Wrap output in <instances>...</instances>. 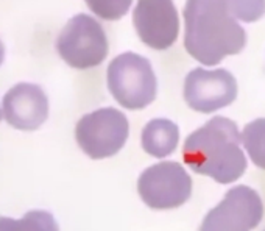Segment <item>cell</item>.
I'll use <instances>...</instances> for the list:
<instances>
[{
  "label": "cell",
  "instance_id": "obj_8",
  "mask_svg": "<svg viewBox=\"0 0 265 231\" xmlns=\"http://www.w3.org/2000/svg\"><path fill=\"white\" fill-rule=\"evenodd\" d=\"M237 97V83L226 69H193L184 81L186 103L198 112H214L231 105Z\"/></svg>",
  "mask_w": 265,
  "mask_h": 231
},
{
  "label": "cell",
  "instance_id": "obj_4",
  "mask_svg": "<svg viewBox=\"0 0 265 231\" xmlns=\"http://www.w3.org/2000/svg\"><path fill=\"white\" fill-rule=\"evenodd\" d=\"M128 135L127 116L114 108H102L83 116L75 128L80 149L92 160H103L119 153Z\"/></svg>",
  "mask_w": 265,
  "mask_h": 231
},
{
  "label": "cell",
  "instance_id": "obj_13",
  "mask_svg": "<svg viewBox=\"0 0 265 231\" xmlns=\"http://www.w3.org/2000/svg\"><path fill=\"white\" fill-rule=\"evenodd\" d=\"M242 144L251 161L265 170V118L256 119L245 125Z\"/></svg>",
  "mask_w": 265,
  "mask_h": 231
},
{
  "label": "cell",
  "instance_id": "obj_12",
  "mask_svg": "<svg viewBox=\"0 0 265 231\" xmlns=\"http://www.w3.org/2000/svg\"><path fill=\"white\" fill-rule=\"evenodd\" d=\"M0 231H60L53 215L47 211H29L21 220L0 217Z\"/></svg>",
  "mask_w": 265,
  "mask_h": 231
},
{
  "label": "cell",
  "instance_id": "obj_17",
  "mask_svg": "<svg viewBox=\"0 0 265 231\" xmlns=\"http://www.w3.org/2000/svg\"><path fill=\"white\" fill-rule=\"evenodd\" d=\"M0 119H2V111H0Z\"/></svg>",
  "mask_w": 265,
  "mask_h": 231
},
{
  "label": "cell",
  "instance_id": "obj_16",
  "mask_svg": "<svg viewBox=\"0 0 265 231\" xmlns=\"http://www.w3.org/2000/svg\"><path fill=\"white\" fill-rule=\"evenodd\" d=\"M4 56H5V47H4V42L0 41V64L4 61Z\"/></svg>",
  "mask_w": 265,
  "mask_h": 231
},
{
  "label": "cell",
  "instance_id": "obj_15",
  "mask_svg": "<svg viewBox=\"0 0 265 231\" xmlns=\"http://www.w3.org/2000/svg\"><path fill=\"white\" fill-rule=\"evenodd\" d=\"M89 10L105 21H117L127 14L133 0H85Z\"/></svg>",
  "mask_w": 265,
  "mask_h": 231
},
{
  "label": "cell",
  "instance_id": "obj_10",
  "mask_svg": "<svg viewBox=\"0 0 265 231\" xmlns=\"http://www.w3.org/2000/svg\"><path fill=\"white\" fill-rule=\"evenodd\" d=\"M49 116V98L43 88L33 83H19L4 97V118L18 130L32 132Z\"/></svg>",
  "mask_w": 265,
  "mask_h": 231
},
{
  "label": "cell",
  "instance_id": "obj_5",
  "mask_svg": "<svg viewBox=\"0 0 265 231\" xmlns=\"http://www.w3.org/2000/svg\"><path fill=\"white\" fill-rule=\"evenodd\" d=\"M57 50L75 69L99 66L108 55V38L103 27L88 14H77L66 24L57 39Z\"/></svg>",
  "mask_w": 265,
  "mask_h": 231
},
{
  "label": "cell",
  "instance_id": "obj_3",
  "mask_svg": "<svg viewBox=\"0 0 265 231\" xmlns=\"http://www.w3.org/2000/svg\"><path fill=\"white\" fill-rule=\"evenodd\" d=\"M108 88L123 108L142 109L155 100L158 81L147 58L127 52L109 63Z\"/></svg>",
  "mask_w": 265,
  "mask_h": 231
},
{
  "label": "cell",
  "instance_id": "obj_7",
  "mask_svg": "<svg viewBox=\"0 0 265 231\" xmlns=\"http://www.w3.org/2000/svg\"><path fill=\"white\" fill-rule=\"evenodd\" d=\"M262 215L259 194L248 186H235L207 212L200 231H249L260 223Z\"/></svg>",
  "mask_w": 265,
  "mask_h": 231
},
{
  "label": "cell",
  "instance_id": "obj_6",
  "mask_svg": "<svg viewBox=\"0 0 265 231\" xmlns=\"http://www.w3.org/2000/svg\"><path fill=\"white\" fill-rule=\"evenodd\" d=\"M139 195L153 209H173L184 205L192 194V180L183 166L164 161L142 172L137 181Z\"/></svg>",
  "mask_w": 265,
  "mask_h": 231
},
{
  "label": "cell",
  "instance_id": "obj_2",
  "mask_svg": "<svg viewBox=\"0 0 265 231\" xmlns=\"http://www.w3.org/2000/svg\"><path fill=\"white\" fill-rule=\"evenodd\" d=\"M240 144L242 135L237 125L231 119L217 116L186 139L183 158L195 173L226 184L240 178L246 169Z\"/></svg>",
  "mask_w": 265,
  "mask_h": 231
},
{
  "label": "cell",
  "instance_id": "obj_14",
  "mask_svg": "<svg viewBox=\"0 0 265 231\" xmlns=\"http://www.w3.org/2000/svg\"><path fill=\"white\" fill-rule=\"evenodd\" d=\"M229 13L242 22H256L265 16V0H223Z\"/></svg>",
  "mask_w": 265,
  "mask_h": 231
},
{
  "label": "cell",
  "instance_id": "obj_1",
  "mask_svg": "<svg viewBox=\"0 0 265 231\" xmlns=\"http://www.w3.org/2000/svg\"><path fill=\"white\" fill-rule=\"evenodd\" d=\"M246 33L223 0H187L184 7V46L192 58L215 66L223 58L237 55Z\"/></svg>",
  "mask_w": 265,
  "mask_h": 231
},
{
  "label": "cell",
  "instance_id": "obj_11",
  "mask_svg": "<svg viewBox=\"0 0 265 231\" xmlns=\"http://www.w3.org/2000/svg\"><path fill=\"white\" fill-rule=\"evenodd\" d=\"M178 141V127L169 119H153L145 125L142 132V147L148 155L155 158H164L173 153Z\"/></svg>",
  "mask_w": 265,
  "mask_h": 231
},
{
  "label": "cell",
  "instance_id": "obj_9",
  "mask_svg": "<svg viewBox=\"0 0 265 231\" xmlns=\"http://www.w3.org/2000/svg\"><path fill=\"white\" fill-rule=\"evenodd\" d=\"M133 24L141 41L155 50L172 47L179 32L173 0H137Z\"/></svg>",
  "mask_w": 265,
  "mask_h": 231
}]
</instances>
